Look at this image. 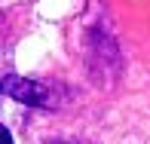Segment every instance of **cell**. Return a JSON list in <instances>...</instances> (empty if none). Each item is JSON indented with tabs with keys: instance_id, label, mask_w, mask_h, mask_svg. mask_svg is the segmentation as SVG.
Listing matches in <instances>:
<instances>
[{
	"instance_id": "6da1fadb",
	"label": "cell",
	"mask_w": 150,
	"mask_h": 144,
	"mask_svg": "<svg viewBox=\"0 0 150 144\" xmlns=\"http://www.w3.org/2000/svg\"><path fill=\"white\" fill-rule=\"evenodd\" d=\"M6 89H9L16 98H22V101L46 104V98H43V92H40V86H37V83H28V80H9V83H6Z\"/></svg>"
},
{
	"instance_id": "7a4b0ae2",
	"label": "cell",
	"mask_w": 150,
	"mask_h": 144,
	"mask_svg": "<svg viewBox=\"0 0 150 144\" xmlns=\"http://www.w3.org/2000/svg\"><path fill=\"white\" fill-rule=\"evenodd\" d=\"M0 144H12V135L6 132V126H0Z\"/></svg>"
}]
</instances>
